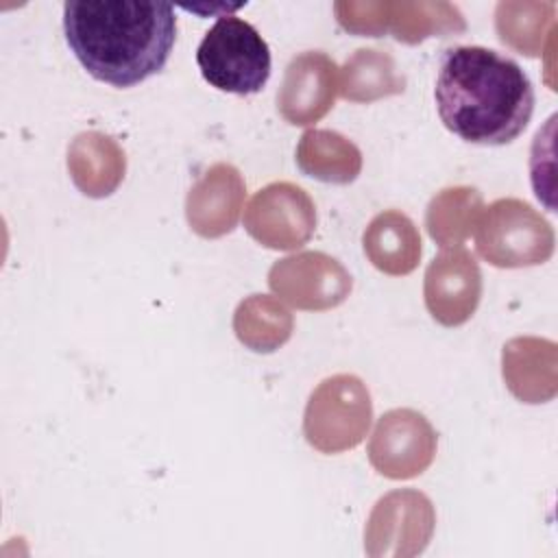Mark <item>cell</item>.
<instances>
[{"label":"cell","instance_id":"7c38bea8","mask_svg":"<svg viewBox=\"0 0 558 558\" xmlns=\"http://www.w3.org/2000/svg\"><path fill=\"white\" fill-rule=\"evenodd\" d=\"M366 248L379 268L390 272H405L414 266L418 240L412 225L397 214L379 216L366 235Z\"/></svg>","mask_w":558,"mask_h":558},{"label":"cell","instance_id":"6da1fadb","mask_svg":"<svg viewBox=\"0 0 558 558\" xmlns=\"http://www.w3.org/2000/svg\"><path fill=\"white\" fill-rule=\"evenodd\" d=\"M434 100L440 122L480 146L510 144L534 113L530 76L514 59L484 46H451L442 52Z\"/></svg>","mask_w":558,"mask_h":558},{"label":"cell","instance_id":"5b68a950","mask_svg":"<svg viewBox=\"0 0 558 558\" xmlns=\"http://www.w3.org/2000/svg\"><path fill=\"white\" fill-rule=\"evenodd\" d=\"M490 218L480 235V251L497 266L536 264L547 257L551 235L547 225L527 205L501 201L490 207Z\"/></svg>","mask_w":558,"mask_h":558},{"label":"cell","instance_id":"ba28073f","mask_svg":"<svg viewBox=\"0 0 558 558\" xmlns=\"http://www.w3.org/2000/svg\"><path fill=\"white\" fill-rule=\"evenodd\" d=\"M480 292L477 270L462 257V264H451L449 257H440L427 272V305L434 316L447 325L462 323L475 307Z\"/></svg>","mask_w":558,"mask_h":558},{"label":"cell","instance_id":"4fadbf2b","mask_svg":"<svg viewBox=\"0 0 558 558\" xmlns=\"http://www.w3.org/2000/svg\"><path fill=\"white\" fill-rule=\"evenodd\" d=\"M347 87L344 94L355 100L377 98L381 94L399 92V78L395 76L392 59L379 50H357L344 65Z\"/></svg>","mask_w":558,"mask_h":558},{"label":"cell","instance_id":"30bf717a","mask_svg":"<svg viewBox=\"0 0 558 558\" xmlns=\"http://www.w3.org/2000/svg\"><path fill=\"white\" fill-rule=\"evenodd\" d=\"M392 24L397 39L414 44L429 33L464 31L458 7L449 2H386V28Z\"/></svg>","mask_w":558,"mask_h":558},{"label":"cell","instance_id":"8fae6325","mask_svg":"<svg viewBox=\"0 0 558 558\" xmlns=\"http://www.w3.org/2000/svg\"><path fill=\"white\" fill-rule=\"evenodd\" d=\"M301 168L323 181H351L360 168L357 150L340 135L327 131L307 133L299 148Z\"/></svg>","mask_w":558,"mask_h":558},{"label":"cell","instance_id":"7a4b0ae2","mask_svg":"<svg viewBox=\"0 0 558 558\" xmlns=\"http://www.w3.org/2000/svg\"><path fill=\"white\" fill-rule=\"evenodd\" d=\"M63 33L87 74L133 87L163 70L177 39V15L168 2L68 0Z\"/></svg>","mask_w":558,"mask_h":558},{"label":"cell","instance_id":"3957f363","mask_svg":"<svg viewBox=\"0 0 558 558\" xmlns=\"http://www.w3.org/2000/svg\"><path fill=\"white\" fill-rule=\"evenodd\" d=\"M196 63L211 87L248 96L262 92L268 83L270 48L253 24L225 13L201 39Z\"/></svg>","mask_w":558,"mask_h":558},{"label":"cell","instance_id":"9c48e42d","mask_svg":"<svg viewBox=\"0 0 558 558\" xmlns=\"http://www.w3.org/2000/svg\"><path fill=\"white\" fill-rule=\"evenodd\" d=\"M373 462L384 469L390 458L401 456L403 475L416 473L429 462L432 456V434L423 423V416L414 412H390L384 416L375 440L371 445Z\"/></svg>","mask_w":558,"mask_h":558},{"label":"cell","instance_id":"52a82bcc","mask_svg":"<svg viewBox=\"0 0 558 558\" xmlns=\"http://www.w3.org/2000/svg\"><path fill=\"white\" fill-rule=\"evenodd\" d=\"M336 65L320 52H303L288 65L279 105L292 124L320 118L333 98Z\"/></svg>","mask_w":558,"mask_h":558},{"label":"cell","instance_id":"8992f818","mask_svg":"<svg viewBox=\"0 0 558 558\" xmlns=\"http://www.w3.org/2000/svg\"><path fill=\"white\" fill-rule=\"evenodd\" d=\"M246 225L268 246H294L310 235L312 207L299 187L270 185L255 198Z\"/></svg>","mask_w":558,"mask_h":558},{"label":"cell","instance_id":"277c9868","mask_svg":"<svg viewBox=\"0 0 558 558\" xmlns=\"http://www.w3.org/2000/svg\"><path fill=\"white\" fill-rule=\"evenodd\" d=\"M368 395L353 377H333L312 397L307 408V438L320 449L353 445L368 425Z\"/></svg>","mask_w":558,"mask_h":558}]
</instances>
